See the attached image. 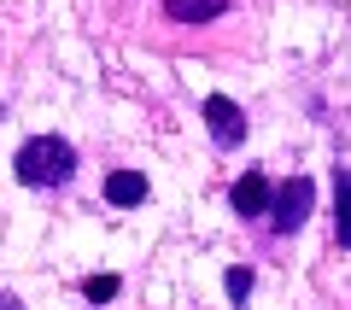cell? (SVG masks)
<instances>
[{"label":"cell","instance_id":"1","mask_svg":"<svg viewBox=\"0 0 351 310\" xmlns=\"http://www.w3.org/2000/svg\"><path fill=\"white\" fill-rule=\"evenodd\" d=\"M12 176L24 187H64L76 176V147H71V141H59V135H36V141L18 147Z\"/></svg>","mask_w":351,"mask_h":310},{"label":"cell","instance_id":"2","mask_svg":"<svg viewBox=\"0 0 351 310\" xmlns=\"http://www.w3.org/2000/svg\"><path fill=\"white\" fill-rule=\"evenodd\" d=\"M311 205H316V182L311 176H293V182H281V187H269V228L276 235H299L304 223H311Z\"/></svg>","mask_w":351,"mask_h":310},{"label":"cell","instance_id":"3","mask_svg":"<svg viewBox=\"0 0 351 310\" xmlns=\"http://www.w3.org/2000/svg\"><path fill=\"white\" fill-rule=\"evenodd\" d=\"M205 129H211V141H217L223 152L246 147V112H240L228 94H211V99H205Z\"/></svg>","mask_w":351,"mask_h":310},{"label":"cell","instance_id":"4","mask_svg":"<svg viewBox=\"0 0 351 310\" xmlns=\"http://www.w3.org/2000/svg\"><path fill=\"white\" fill-rule=\"evenodd\" d=\"M228 205H234L240 217H263V211H269V182H263L258 170H246L234 187H228Z\"/></svg>","mask_w":351,"mask_h":310},{"label":"cell","instance_id":"5","mask_svg":"<svg viewBox=\"0 0 351 310\" xmlns=\"http://www.w3.org/2000/svg\"><path fill=\"white\" fill-rule=\"evenodd\" d=\"M141 199H147V176H141V170H112V176H106V205L135 211Z\"/></svg>","mask_w":351,"mask_h":310},{"label":"cell","instance_id":"6","mask_svg":"<svg viewBox=\"0 0 351 310\" xmlns=\"http://www.w3.org/2000/svg\"><path fill=\"white\" fill-rule=\"evenodd\" d=\"M228 12V0H164V18L170 24H211Z\"/></svg>","mask_w":351,"mask_h":310},{"label":"cell","instance_id":"7","mask_svg":"<svg viewBox=\"0 0 351 310\" xmlns=\"http://www.w3.org/2000/svg\"><path fill=\"white\" fill-rule=\"evenodd\" d=\"M334 240L351 252V176L334 170Z\"/></svg>","mask_w":351,"mask_h":310},{"label":"cell","instance_id":"8","mask_svg":"<svg viewBox=\"0 0 351 310\" xmlns=\"http://www.w3.org/2000/svg\"><path fill=\"white\" fill-rule=\"evenodd\" d=\"M252 281H258V275H252L246 263H228V270H223V293H228V305H234V310H246V298H252Z\"/></svg>","mask_w":351,"mask_h":310},{"label":"cell","instance_id":"9","mask_svg":"<svg viewBox=\"0 0 351 310\" xmlns=\"http://www.w3.org/2000/svg\"><path fill=\"white\" fill-rule=\"evenodd\" d=\"M117 287H123V281H117L112 270H106V275H88V281H82V298H88V305H112Z\"/></svg>","mask_w":351,"mask_h":310},{"label":"cell","instance_id":"10","mask_svg":"<svg viewBox=\"0 0 351 310\" xmlns=\"http://www.w3.org/2000/svg\"><path fill=\"white\" fill-rule=\"evenodd\" d=\"M0 310H24V305H18V298H12V293H0Z\"/></svg>","mask_w":351,"mask_h":310}]
</instances>
